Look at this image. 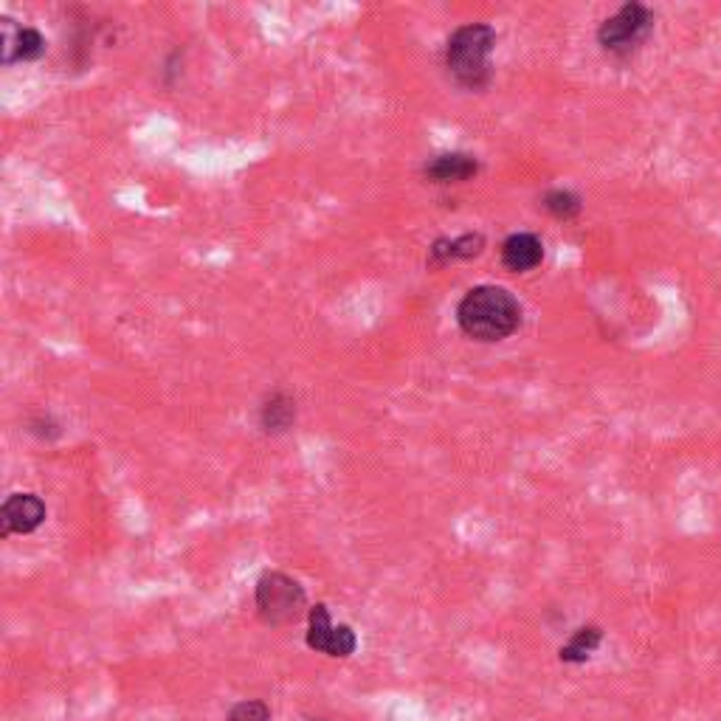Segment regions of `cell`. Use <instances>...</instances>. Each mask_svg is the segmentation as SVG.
I'll return each mask as SVG.
<instances>
[{"instance_id":"5b68a950","label":"cell","mask_w":721,"mask_h":721,"mask_svg":"<svg viewBox=\"0 0 721 721\" xmlns=\"http://www.w3.org/2000/svg\"><path fill=\"white\" fill-rule=\"evenodd\" d=\"M307 649L316 654H327L333 660H347L358 649V638L347 623H333L330 609L325 603L307 609V634H305Z\"/></svg>"},{"instance_id":"5bb4252c","label":"cell","mask_w":721,"mask_h":721,"mask_svg":"<svg viewBox=\"0 0 721 721\" xmlns=\"http://www.w3.org/2000/svg\"><path fill=\"white\" fill-rule=\"evenodd\" d=\"M229 721H270V708L263 699H243L229 710Z\"/></svg>"},{"instance_id":"52a82bcc","label":"cell","mask_w":721,"mask_h":721,"mask_svg":"<svg viewBox=\"0 0 721 721\" xmlns=\"http://www.w3.org/2000/svg\"><path fill=\"white\" fill-rule=\"evenodd\" d=\"M46 55V37L31 26H18L12 18L0 20V60L3 66L34 62Z\"/></svg>"},{"instance_id":"8992f818","label":"cell","mask_w":721,"mask_h":721,"mask_svg":"<svg viewBox=\"0 0 721 721\" xmlns=\"http://www.w3.org/2000/svg\"><path fill=\"white\" fill-rule=\"evenodd\" d=\"M49 511L37 493H12L0 507V535H29L46 522Z\"/></svg>"},{"instance_id":"8fae6325","label":"cell","mask_w":721,"mask_h":721,"mask_svg":"<svg viewBox=\"0 0 721 721\" xmlns=\"http://www.w3.org/2000/svg\"><path fill=\"white\" fill-rule=\"evenodd\" d=\"M482 248H485V237L482 235H460L454 237V240L439 237V240H434V246L428 248V265L439 268V265L457 263V259H474L480 257Z\"/></svg>"},{"instance_id":"9c48e42d","label":"cell","mask_w":721,"mask_h":721,"mask_svg":"<svg viewBox=\"0 0 721 721\" xmlns=\"http://www.w3.org/2000/svg\"><path fill=\"white\" fill-rule=\"evenodd\" d=\"M476 172H480V161L465 152H443L423 164V175L434 184H460V180L474 178Z\"/></svg>"},{"instance_id":"3957f363","label":"cell","mask_w":721,"mask_h":721,"mask_svg":"<svg viewBox=\"0 0 721 721\" xmlns=\"http://www.w3.org/2000/svg\"><path fill=\"white\" fill-rule=\"evenodd\" d=\"M254 603H257V614L265 625L283 629V625L296 623V620L305 614L307 595L296 577L274 570V572H265V575L257 581Z\"/></svg>"},{"instance_id":"7c38bea8","label":"cell","mask_w":721,"mask_h":721,"mask_svg":"<svg viewBox=\"0 0 721 721\" xmlns=\"http://www.w3.org/2000/svg\"><path fill=\"white\" fill-rule=\"evenodd\" d=\"M601 643H603L601 625L595 623L581 625V629L572 631L570 640L559 649V660L564 662V665H583V662L590 660V656L601 649Z\"/></svg>"},{"instance_id":"9a60e30c","label":"cell","mask_w":721,"mask_h":721,"mask_svg":"<svg viewBox=\"0 0 721 721\" xmlns=\"http://www.w3.org/2000/svg\"><path fill=\"white\" fill-rule=\"evenodd\" d=\"M310 721H325V719H310Z\"/></svg>"},{"instance_id":"4fadbf2b","label":"cell","mask_w":721,"mask_h":721,"mask_svg":"<svg viewBox=\"0 0 721 721\" xmlns=\"http://www.w3.org/2000/svg\"><path fill=\"white\" fill-rule=\"evenodd\" d=\"M541 206L553 217H559V220H572V217L581 215L583 209L581 198H577L575 192H570V189H550V192L541 198Z\"/></svg>"},{"instance_id":"6da1fadb","label":"cell","mask_w":721,"mask_h":721,"mask_svg":"<svg viewBox=\"0 0 721 721\" xmlns=\"http://www.w3.org/2000/svg\"><path fill=\"white\" fill-rule=\"evenodd\" d=\"M457 325L474 342H505L522 327V305L502 285H476L460 299Z\"/></svg>"},{"instance_id":"277c9868","label":"cell","mask_w":721,"mask_h":721,"mask_svg":"<svg viewBox=\"0 0 721 721\" xmlns=\"http://www.w3.org/2000/svg\"><path fill=\"white\" fill-rule=\"evenodd\" d=\"M654 31V12L645 3H623L612 18H606L597 29V42L606 55L631 57Z\"/></svg>"},{"instance_id":"7a4b0ae2","label":"cell","mask_w":721,"mask_h":721,"mask_svg":"<svg viewBox=\"0 0 721 721\" xmlns=\"http://www.w3.org/2000/svg\"><path fill=\"white\" fill-rule=\"evenodd\" d=\"M493 49H496L493 26L465 23L445 42V68L460 88L482 90L491 82Z\"/></svg>"},{"instance_id":"ba28073f","label":"cell","mask_w":721,"mask_h":721,"mask_svg":"<svg viewBox=\"0 0 721 721\" xmlns=\"http://www.w3.org/2000/svg\"><path fill=\"white\" fill-rule=\"evenodd\" d=\"M541 259H544V246L530 231H518L502 243V265L513 274H527V270L539 268Z\"/></svg>"},{"instance_id":"30bf717a","label":"cell","mask_w":721,"mask_h":721,"mask_svg":"<svg viewBox=\"0 0 721 721\" xmlns=\"http://www.w3.org/2000/svg\"><path fill=\"white\" fill-rule=\"evenodd\" d=\"M296 423V401L288 392H270L259 406V426L265 434H285Z\"/></svg>"}]
</instances>
